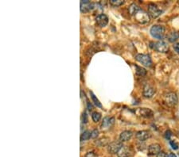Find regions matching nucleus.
<instances>
[{
  "mask_svg": "<svg viewBox=\"0 0 179 157\" xmlns=\"http://www.w3.org/2000/svg\"><path fill=\"white\" fill-rule=\"evenodd\" d=\"M150 33L151 34V36L154 38L156 39H159V40H162L165 35V28L162 25H153L150 30Z\"/></svg>",
  "mask_w": 179,
  "mask_h": 157,
  "instance_id": "nucleus-1",
  "label": "nucleus"
},
{
  "mask_svg": "<svg viewBox=\"0 0 179 157\" xmlns=\"http://www.w3.org/2000/svg\"><path fill=\"white\" fill-rule=\"evenodd\" d=\"M164 102L170 107H173L174 106H176L178 102V96L175 93L170 92L167 93L166 95L164 96Z\"/></svg>",
  "mask_w": 179,
  "mask_h": 157,
  "instance_id": "nucleus-2",
  "label": "nucleus"
},
{
  "mask_svg": "<svg viewBox=\"0 0 179 157\" xmlns=\"http://www.w3.org/2000/svg\"><path fill=\"white\" fill-rule=\"evenodd\" d=\"M123 143L120 141H115L108 145V151L111 154H117L121 148H123Z\"/></svg>",
  "mask_w": 179,
  "mask_h": 157,
  "instance_id": "nucleus-3",
  "label": "nucleus"
},
{
  "mask_svg": "<svg viewBox=\"0 0 179 157\" xmlns=\"http://www.w3.org/2000/svg\"><path fill=\"white\" fill-rule=\"evenodd\" d=\"M135 59L137 61H139L140 64L144 65L146 67H151L152 60L151 56L147 54H137L135 56Z\"/></svg>",
  "mask_w": 179,
  "mask_h": 157,
  "instance_id": "nucleus-4",
  "label": "nucleus"
},
{
  "mask_svg": "<svg viewBox=\"0 0 179 157\" xmlns=\"http://www.w3.org/2000/svg\"><path fill=\"white\" fill-rule=\"evenodd\" d=\"M135 19L140 24H147L150 22V16L147 13L142 10H140L139 12L137 13V14L135 16Z\"/></svg>",
  "mask_w": 179,
  "mask_h": 157,
  "instance_id": "nucleus-5",
  "label": "nucleus"
},
{
  "mask_svg": "<svg viewBox=\"0 0 179 157\" xmlns=\"http://www.w3.org/2000/svg\"><path fill=\"white\" fill-rule=\"evenodd\" d=\"M154 45V46L152 47L154 49L159 52H167L169 50V45L165 41V40H162L155 42V43H152Z\"/></svg>",
  "mask_w": 179,
  "mask_h": 157,
  "instance_id": "nucleus-6",
  "label": "nucleus"
},
{
  "mask_svg": "<svg viewBox=\"0 0 179 157\" xmlns=\"http://www.w3.org/2000/svg\"><path fill=\"white\" fill-rule=\"evenodd\" d=\"M162 14V10H160L155 4H150L148 6V14L153 19H156Z\"/></svg>",
  "mask_w": 179,
  "mask_h": 157,
  "instance_id": "nucleus-7",
  "label": "nucleus"
},
{
  "mask_svg": "<svg viewBox=\"0 0 179 157\" xmlns=\"http://www.w3.org/2000/svg\"><path fill=\"white\" fill-rule=\"evenodd\" d=\"M135 113L142 117H151L154 114L153 111L147 108H138L135 110Z\"/></svg>",
  "mask_w": 179,
  "mask_h": 157,
  "instance_id": "nucleus-8",
  "label": "nucleus"
},
{
  "mask_svg": "<svg viewBox=\"0 0 179 157\" xmlns=\"http://www.w3.org/2000/svg\"><path fill=\"white\" fill-rule=\"evenodd\" d=\"M134 154L133 149L129 146H123L120 152L117 153L119 157H131Z\"/></svg>",
  "mask_w": 179,
  "mask_h": 157,
  "instance_id": "nucleus-9",
  "label": "nucleus"
},
{
  "mask_svg": "<svg viewBox=\"0 0 179 157\" xmlns=\"http://www.w3.org/2000/svg\"><path fill=\"white\" fill-rule=\"evenodd\" d=\"M93 9V4L88 0L80 1V11L82 13H88Z\"/></svg>",
  "mask_w": 179,
  "mask_h": 157,
  "instance_id": "nucleus-10",
  "label": "nucleus"
},
{
  "mask_svg": "<svg viewBox=\"0 0 179 157\" xmlns=\"http://www.w3.org/2000/svg\"><path fill=\"white\" fill-rule=\"evenodd\" d=\"M96 22L97 25L100 27H105L108 23V16L105 15L104 14H100L99 15H97L96 18Z\"/></svg>",
  "mask_w": 179,
  "mask_h": 157,
  "instance_id": "nucleus-11",
  "label": "nucleus"
},
{
  "mask_svg": "<svg viewBox=\"0 0 179 157\" xmlns=\"http://www.w3.org/2000/svg\"><path fill=\"white\" fill-rule=\"evenodd\" d=\"M154 93H155V90L153 86H151L148 83L145 84V86L143 87V91H142L143 96L145 98H151L154 95Z\"/></svg>",
  "mask_w": 179,
  "mask_h": 157,
  "instance_id": "nucleus-12",
  "label": "nucleus"
},
{
  "mask_svg": "<svg viewBox=\"0 0 179 157\" xmlns=\"http://www.w3.org/2000/svg\"><path fill=\"white\" fill-rule=\"evenodd\" d=\"M161 152V146L158 144H152L148 147V155L150 156H157Z\"/></svg>",
  "mask_w": 179,
  "mask_h": 157,
  "instance_id": "nucleus-13",
  "label": "nucleus"
},
{
  "mask_svg": "<svg viewBox=\"0 0 179 157\" xmlns=\"http://www.w3.org/2000/svg\"><path fill=\"white\" fill-rule=\"evenodd\" d=\"M115 122V118L114 117H106L104 118V120L101 124V128L103 130H107L111 128L113 124Z\"/></svg>",
  "mask_w": 179,
  "mask_h": 157,
  "instance_id": "nucleus-14",
  "label": "nucleus"
},
{
  "mask_svg": "<svg viewBox=\"0 0 179 157\" xmlns=\"http://www.w3.org/2000/svg\"><path fill=\"white\" fill-rule=\"evenodd\" d=\"M136 138L139 140V141H145L146 140H147L148 138H150L151 136V133L148 131L147 130H142V131H139L137 132V133L135 134Z\"/></svg>",
  "mask_w": 179,
  "mask_h": 157,
  "instance_id": "nucleus-15",
  "label": "nucleus"
},
{
  "mask_svg": "<svg viewBox=\"0 0 179 157\" xmlns=\"http://www.w3.org/2000/svg\"><path fill=\"white\" fill-rule=\"evenodd\" d=\"M133 133L131 131H128V130H126V131H124L120 133V141L125 142L128 141L129 140H131V138L132 137Z\"/></svg>",
  "mask_w": 179,
  "mask_h": 157,
  "instance_id": "nucleus-16",
  "label": "nucleus"
},
{
  "mask_svg": "<svg viewBox=\"0 0 179 157\" xmlns=\"http://www.w3.org/2000/svg\"><path fill=\"white\" fill-rule=\"evenodd\" d=\"M140 7H139L138 5H136L135 3H132L131 6H129L128 8V11H129V14L131 16H135L137 14V13L139 12L140 10Z\"/></svg>",
  "mask_w": 179,
  "mask_h": 157,
  "instance_id": "nucleus-17",
  "label": "nucleus"
},
{
  "mask_svg": "<svg viewBox=\"0 0 179 157\" xmlns=\"http://www.w3.org/2000/svg\"><path fill=\"white\" fill-rule=\"evenodd\" d=\"M167 38H168V40L170 41V42H175L176 40H178L179 38V34L178 33V32H171V33H170V34H168V36H167Z\"/></svg>",
  "mask_w": 179,
  "mask_h": 157,
  "instance_id": "nucleus-18",
  "label": "nucleus"
},
{
  "mask_svg": "<svg viewBox=\"0 0 179 157\" xmlns=\"http://www.w3.org/2000/svg\"><path fill=\"white\" fill-rule=\"evenodd\" d=\"M92 132H90L89 130H86L84 132H82V134L80 135V141H85L91 138Z\"/></svg>",
  "mask_w": 179,
  "mask_h": 157,
  "instance_id": "nucleus-19",
  "label": "nucleus"
},
{
  "mask_svg": "<svg viewBox=\"0 0 179 157\" xmlns=\"http://www.w3.org/2000/svg\"><path fill=\"white\" fill-rule=\"evenodd\" d=\"M108 141H109V139L107 138V137H104V138H101L98 140V141H96V145H98L100 147H103V146H105V145H108Z\"/></svg>",
  "mask_w": 179,
  "mask_h": 157,
  "instance_id": "nucleus-20",
  "label": "nucleus"
},
{
  "mask_svg": "<svg viewBox=\"0 0 179 157\" xmlns=\"http://www.w3.org/2000/svg\"><path fill=\"white\" fill-rule=\"evenodd\" d=\"M90 95H91V98H92V100H93V102H94V104L96 105L97 107L102 108V105H101L100 102L99 101V99L96 98V95H95L93 92H90Z\"/></svg>",
  "mask_w": 179,
  "mask_h": 157,
  "instance_id": "nucleus-21",
  "label": "nucleus"
},
{
  "mask_svg": "<svg viewBox=\"0 0 179 157\" xmlns=\"http://www.w3.org/2000/svg\"><path fill=\"white\" fill-rule=\"evenodd\" d=\"M92 118L94 122H98L101 119V114L99 112H93L92 114Z\"/></svg>",
  "mask_w": 179,
  "mask_h": 157,
  "instance_id": "nucleus-22",
  "label": "nucleus"
},
{
  "mask_svg": "<svg viewBox=\"0 0 179 157\" xmlns=\"http://www.w3.org/2000/svg\"><path fill=\"white\" fill-rule=\"evenodd\" d=\"M136 68H137V70H136V73H137V75H141V76H143V75H145L147 74V71H146L144 68H141V67H139V66H136Z\"/></svg>",
  "mask_w": 179,
  "mask_h": 157,
  "instance_id": "nucleus-23",
  "label": "nucleus"
},
{
  "mask_svg": "<svg viewBox=\"0 0 179 157\" xmlns=\"http://www.w3.org/2000/svg\"><path fill=\"white\" fill-rule=\"evenodd\" d=\"M110 3L114 6H120L124 3V0H110Z\"/></svg>",
  "mask_w": 179,
  "mask_h": 157,
  "instance_id": "nucleus-24",
  "label": "nucleus"
},
{
  "mask_svg": "<svg viewBox=\"0 0 179 157\" xmlns=\"http://www.w3.org/2000/svg\"><path fill=\"white\" fill-rule=\"evenodd\" d=\"M170 146L172 147V148H173V150H177V149H178V144L177 142L174 141H170Z\"/></svg>",
  "mask_w": 179,
  "mask_h": 157,
  "instance_id": "nucleus-25",
  "label": "nucleus"
},
{
  "mask_svg": "<svg viewBox=\"0 0 179 157\" xmlns=\"http://www.w3.org/2000/svg\"><path fill=\"white\" fill-rule=\"evenodd\" d=\"M98 135H99V131L96 129V130H93V132H92V135H91V138H93V139L96 138V137L98 136Z\"/></svg>",
  "mask_w": 179,
  "mask_h": 157,
  "instance_id": "nucleus-26",
  "label": "nucleus"
},
{
  "mask_svg": "<svg viewBox=\"0 0 179 157\" xmlns=\"http://www.w3.org/2000/svg\"><path fill=\"white\" fill-rule=\"evenodd\" d=\"M171 136H172V132H170V130H167V132H166V133H165L166 138H167V140H170V137H171Z\"/></svg>",
  "mask_w": 179,
  "mask_h": 157,
  "instance_id": "nucleus-27",
  "label": "nucleus"
},
{
  "mask_svg": "<svg viewBox=\"0 0 179 157\" xmlns=\"http://www.w3.org/2000/svg\"><path fill=\"white\" fill-rule=\"evenodd\" d=\"M84 157H97V156H96L93 152H88V153L84 156Z\"/></svg>",
  "mask_w": 179,
  "mask_h": 157,
  "instance_id": "nucleus-28",
  "label": "nucleus"
},
{
  "mask_svg": "<svg viewBox=\"0 0 179 157\" xmlns=\"http://www.w3.org/2000/svg\"><path fill=\"white\" fill-rule=\"evenodd\" d=\"M87 121H88V119H87V114L86 113L84 112L83 114V115H82V122H83V123H87Z\"/></svg>",
  "mask_w": 179,
  "mask_h": 157,
  "instance_id": "nucleus-29",
  "label": "nucleus"
},
{
  "mask_svg": "<svg viewBox=\"0 0 179 157\" xmlns=\"http://www.w3.org/2000/svg\"><path fill=\"white\" fill-rule=\"evenodd\" d=\"M173 49L175 50V52H176L177 53L179 54V42L178 43H176L173 45Z\"/></svg>",
  "mask_w": 179,
  "mask_h": 157,
  "instance_id": "nucleus-30",
  "label": "nucleus"
},
{
  "mask_svg": "<svg viewBox=\"0 0 179 157\" xmlns=\"http://www.w3.org/2000/svg\"><path fill=\"white\" fill-rule=\"evenodd\" d=\"M156 157H168V156H167L164 152H161L160 153H158V154L157 155V156Z\"/></svg>",
  "mask_w": 179,
  "mask_h": 157,
  "instance_id": "nucleus-31",
  "label": "nucleus"
},
{
  "mask_svg": "<svg viewBox=\"0 0 179 157\" xmlns=\"http://www.w3.org/2000/svg\"><path fill=\"white\" fill-rule=\"evenodd\" d=\"M88 110H93V106H92V105H90L89 102H88Z\"/></svg>",
  "mask_w": 179,
  "mask_h": 157,
  "instance_id": "nucleus-32",
  "label": "nucleus"
},
{
  "mask_svg": "<svg viewBox=\"0 0 179 157\" xmlns=\"http://www.w3.org/2000/svg\"><path fill=\"white\" fill-rule=\"evenodd\" d=\"M168 157H177V156L174 153H170L168 155Z\"/></svg>",
  "mask_w": 179,
  "mask_h": 157,
  "instance_id": "nucleus-33",
  "label": "nucleus"
}]
</instances>
